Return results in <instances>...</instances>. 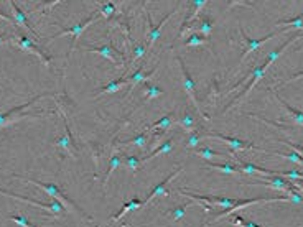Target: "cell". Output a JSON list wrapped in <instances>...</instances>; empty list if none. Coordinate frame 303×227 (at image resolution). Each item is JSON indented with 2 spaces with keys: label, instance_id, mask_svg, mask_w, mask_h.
<instances>
[{
  "label": "cell",
  "instance_id": "1",
  "mask_svg": "<svg viewBox=\"0 0 303 227\" xmlns=\"http://www.w3.org/2000/svg\"><path fill=\"white\" fill-rule=\"evenodd\" d=\"M14 176H15V178H18V180L26 181V183H32V184L38 186V188H42L44 192H48L50 196H53L56 201H60L66 209H68V211H74L76 214H80L81 218L88 219V220H91V218H89V216H88L86 212H82V209H81L80 206H78V204H76L74 201L70 200V198L66 196L63 191H61L60 186H56V184H53V183H42V181H38V180H30V178L20 176V174H14Z\"/></svg>",
  "mask_w": 303,
  "mask_h": 227
},
{
  "label": "cell",
  "instance_id": "2",
  "mask_svg": "<svg viewBox=\"0 0 303 227\" xmlns=\"http://www.w3.org/2000/svg\"><path fill=\"white\" fill-rule=\"evenodd\" d=\"M46 96H52V94H46V92H44V94H40V96H36V98H33L32 100L25 102V104H20L18 107H14L12 110L0 114V130H2V128H7V127H10V126H14V124L20 122V120H24V118L40 117V116H30V114H22V110L28 109V107L35 104V102H36L38 99L46 98Z\"/></svg>",
  "mask_w": 303,
  "mask_h": 227
},
{
  "label": "cell",
  "instance_id": "3",
  "mask_svg": "<svg viewBox=\"0 0 303 227\" xmlns=\"http://www.w3.org/2000/svg\"><path fill=\"white\" fill-rule=\"evenodd\" d=\"M203 138H216V140H221L224 142L228 146H231L232 152H238V150H257V152H264V153H272L274 152H268V150H264L260 146H257L250 142H246V140H240L238 137H229V135H222V134H216V132H204L201 134Z\"/></svg>",
  "mask_w": 303,
  "mask_h": 227
},
{
  "label": "cell",
  "instance_id": "4",
  "mask_svg": "<svg viewBox=\"0 0 303 227\" xmlns=\"http://www.w3.org/2000/svg\"><path fill=\"white\" fill-rule=\"evenodd\" d=\"M178 194L182 196H186L190 200H193L200 204H204L206 209H211L212 204H216V206H221L228 211V209L234 208L236 204L239 202V200H236V198H220V196H201V194H194V192H184L183 190L178 191Z\"/></svg>",
  "mask_w": 303,
  "mask_h": 227
},
{
  "label": "cell",
  "instance_id": "5",
  "mask_svg": "<svg viewBox=\"0 0 303 227\" xmlns=\"http://www.w3.org/2000/svg\"><path fill=\"white\" fill-rule=\"evenodd\" d=\"M176 61H178V64H180V70H182V74H183V89L186 90L188 98H190V100H192V104L194 106L196 112H198L201 117L208 120L210 117H208L206 114L203 112V109H201V106H200V102H198V98H196V86H194V81H193L192 74H190V71L186 70V66H184L183 60L180 58V56H176Z\"/></svg>",
  "mask_w": 303,
  "mask_h": 227
},
{
  "label": "cell",
  "instance_id": "6",
  "mask_svg": "<svg viewBox=\"0 0 303 227\" xmlns=\"http://www.w3.org/2000/svg\"><path fill=\"white\" fill-rule=\"evenodd\" d=\"M99 18V12H96L94 15H91V16H88L86 20H82V22H80L78 25H72L71 28H64L63 32H60V33H56V35H53L52 38H50V42H53V40H56V38H61V36H66V35H71L72 36V42H71V46H70V51H68V56L72 53V50L76 48V42H78V38L81 36V33L86 30V28L92 24V22H96Z\"/></svg>",
  "mask_w": 303,
  "mask_h": 227
},
{
  "label": "cell",
  "instance_id": "7",
  "mask_svg": "<svg viewBox=\"0 0 303 227\" xmlns=\"http://www.w3.org/2000/svg\"><path fill=\"white\" fill-rule=\"evenodd\" d=\"M10 42L14 43V46H16V48H20V50H24V51H26V53H32V54H35V56H38V60L42 61L43 64H46L48 68L52 66V60L48 58L46 54L43 53V51L40 50L36 46L35 43L32 42L30 38L28 36H25V35H14L12 36V40H10Z\"/></svg>",
  "mask_w": 303,
  "mask_h": 227
},
{
  "label": "cell",
  "instance_id": "8",
  "mask_svg": "<svg viewBox=\"0 0 303 227\" xmlns=\"http://www.w3.org/2000/svg\"><path fill=\"white\" fill-rule=\"evenodd\" d=\"M0 194H4V196H8V198H12V200H15V201H22V202H26V204H32V206H36V208H40V209H44L46 212H53V214H58V216H61L64 211H66V208L61 204L60 201H53V202H50V204H44V202H40V201H35V200H28V198H24V196H18V194H14V192H10V191H5V190H0Z\"/></svg>",
  "mask_w": 303,
  "mask_h": 227
},
{
  "label": "cell",
  "instance_id": "9",
  "mask_svg": "<svg viewBox=\"0 0 303 227\" xmlns=\"http://www.w3.org/2000/svg\"><path fill=\"white\" fill-rule=\"evenodd\" d=\"M266 71H267V66H266V64H264V63L257 64V66L254 68V70H252V72H250V76H249V78H250V81L248 82V86L244 88V90H242V92H240V94L238 96V98H234V99H232L231 102H229V104H228V107H226V109H224V112L231 110L232 107H234L236 104H238V102H239L240 99H244L246 96H248V94L250 92V90H252V88H254L256 84L259 82V81H260V79H262L264 76H266Z\"/></svg>",
  "mask_w": 303,
  "mask_h": 227
},
{
  "label": "cell",
  "instance_id": "10",
  "mask_svg": "<svg viewBox=\"0 0 303 227\" xmlns=\"http://www.w3.org/2000/svg\"><path fill=\"white\" fill-rule=\"evenodd\" d=\"M82 50L86 51H91V53H98L99 56H102V58L112 61V64H116L117 68H122L124 66V56H122L120 51H117L112 44H104V46H86V44H82L81 46Z\"/></svg>",
  "mask_w": 303,
  "mask_h": 227
},
{
  "label": "cell",
  "instance_id": "11",
  "mask_svg": "<svg viewBox=\"0 0 303 227\" xmlns=\"http://www.w3.org/2000/svg\"><path fill=\"white\" fill-rule=\"evenodd\" d=\"M278 35V32H274V33H270V35H266V36H262V38H249L248 35L244 33V30L240 28V36H242V43H244V51H242V56H240V60H239V63H242L244 61V58H248V56L252 53V51H256V50H259L260 46L266 42H268V40H272L274 36H277Z\"/></svg>",
  "mask_w": 303,
  "mask_h": 227
},
{
  "label": "cell",
  "instance_id": "12",
  "mask_svg": "<svg viewBox=\"0 0 303 227\" xmlns=\"http://www.w3.org/2000/svg\"><path fill=\"white\" fill-rule=\"evenodd\" d=\"M8 5L12 7V15H14V20H15V24H16V26H24V28H26L28 32L32 33L33 36H35V40H40V35L36 33V30H35V26H33L32 24H30V20H28V16L25 15V12L22 10L20 7H18V4H15L14 0H8Z\"/></svg>",
  "mask_w": 303,
  "mask_h": 227
},
{
  "label": "cell",
  "instance_id": "13",
  "mask_svg": "<svg viewBox=\"0 0 303 227\" xmlns=\"http://www.w3.org/2000/svg\"><path fill=\"white\" fill-rule=\"evenodd\" d=\"M252 184H262V186H268L272 190H277V191H284V192H288L295 188L292 184V181L285 180L282 176H277V174H272V176H267V180L264 178H257V183H252Z\"/></svg>",
  "mask_w": 303,
  "mask_h": 227
},
{
  "label": "cell",
  "instance_id": "14",
  "mask_svg": "<svg viewBox=\"0 0 303 227\" xmlns=\"http://www.w3.org/2000/svg\"><path fill=\"white\" fill-rule=\"evenodd\" d=\"M182 173H183V166H178V168L175 170V172L172 173V174H168V176H166L165 180H162L160 183L156 184L155 188H154V190H152V191L148 192V196L145 198V201H144V206H145V204H148V202H150L152 200H155L156 196H164V194H168V192H166V184L170 183V181H173V180H175V178L178 176V174H182Z\"/></svg>",
  "mask_w": 303,
  "mask_h": 227
},
{
  "label": "cell",
  "instance_id": "15",
  "mask_svg": "<svg viewBox=\"0 0 303 227\" xmlns=\"http://www.w3.org/2000/svg\"><path fill=\"white\" fill-rule=\"evenodd\" d=\"M208 4H210V2H208V0H193V2H188V5H190V7H193V10H192V14H188L186 18L183 20V24H182V30H180V33H178L180 36H182L183 33L188 30V28H190V22H192V24H193L194 18L201 14V10H203Z\"/></svg>",
  "mask_w": 303,
  "mask_h": 227
},
{
  "label": "cell",
  "instance_id": "16",
  "mask_svg": "<svg viewBox=\"0 0 303 227\" xmlns=\"http://www.w3.org/2000/svg\"><path fill=\"white\" fill-rule=\"evenodd\" d=\"M64 126H66V134L63 135V137H60L58 140H54L53 145L58 146V148L66 150L70 155H72V153H76V144H74V138H72L71 130H70L68 122H66V120H64Z\"/></svg>",
  "mask_w": 303,
  "mask_h": 227
},
{
  "label": "cell",
  "instance_id": "17",
  "mask_svg": "<svg viewBox=\"0 0 303 227\" xmlns=\"http://www.w3.org/2000/svg\"><path fill=\"white\" fill-rule=\"evenodd\" d=\"M175 12H176V10H172L170 14H168V15H165L164 18L160 20V24L156 25V26H154V24H152V18H148V22H150V33H148V36H147V38H148V46H147V50H148V48H152V46H154L156 40L160 38L162 28H164V25H165L166 22H168V18H172V16L175 15Z\"/></svg>",
  "mask_w": 303,
  "mask_h": 227
},
{
  "label": "cell",
  "instance_id": "18",
  "mask_svg": "<svg viewBox=\"0 0 303 227\" xmlns=\"http://www.w3.org/2000/svg\"><path fill=\"white\" fill-rule=\"evenodd\" d=\"M274 94H276V98H277V100L280 102V106H282L284 109L288 112V116H290L292 118H294V120H295L296 124H298V126H303V112L298 110V109H295V107H292V106L288 104V102L285 100L284 98H280V96H278L277 92H274Z\"/></svg>",
  "mask_w": 303,
  "mask_h": 227
},
{
  "label": "cell",
  "instance_id": "19",
  "mask_svg": "<svg viewBox=\"0 0 303 227\" xmlns=\"http://www.w3.org/2000/svg\"><path fill=\"white\" fill-rule=\"evenodd\" d=\"M127 84H128V79H127V78L116 79V81H110L109 84H106V86L99 88L96 96H102V94H112V92H117V90H120V88H122V86H127Z\"/></svg>",
  "mask_w": 303,
  "mask_h": 227
},
{
  "label": "cell",
  "instance_id": "20",
  "mask_svg": "<svg viewBox=\"0 0 303 227\" xmlns=\"http://www.w3.org/2000/svg\"><path fill=\"white\" fill-rule=\"evenodd\" d=\"M122 163H124V155H119V153H114V155L110 156V160H109V166H108V174H106L104 183H102L104 188H106V184L109 183V180H110V176H112V173H114L116 170L119 168Z\"/></svg>",
  "mask_w": 303,
  "mask_h": 227
},
{
  "label": "cell",
  "instance_id": "21",
  "mask_svg": "<svg viewBox=\"0 0 303 227\" xmlns=\"http://www.w3.org/2000/svg\"><path fill=\"white\" fill-rule=\"evenodd\" d=\"M172 150H173V140L168 138V140H165L164 144H162L155 152H150L147 156H144V158H142V163L148 162V160H152V158H155V156H158V155H166V153H170Z\"/></svg>",
  "mask_w": 303,
  "mask_h": 227
},
{
  "label": "cell",
  "instance_id": "22",
  "mask_svg": "<svg viewBox=\"0 0 303 227\" xmlns=\"http://www.w3.org/2000/svg\"><path fill=\"white\" fill-rule=\"evenodd\" d=\"M140 208H144V201H140V200H130L128 202H126L124 206H122V209L119 211V214H116L114 218H112V220H114V222H117V220H120V218H122L124 214L130 212V211H136V209H140Z\"/></svg>",
  "mask_w": 303,
  "mask_h": 227
},
{
  "label": "cell",
  "instance_id": "23",
  "mask_svg": "<svg viewBox=\"0 0 303 227\" xmlns=\"http://www.w3.org/2000/svg\"><path fill=\"white\" fill-rule=\"evenodd\" d=\"M178 126L180 127H183L184 128V132H188V134H192V132H194V127H196V124H194V116L190 110H184V114L182 116V118L178 120Z\"/></svg>",
  "mask_w": 303,
  "mask_h": 227
},
{
  "label": "cell",
  "instance_id": "24",
  "mask_svg": "<svg viewBox=\"0 0 303 227\" xmlns=\"http://www.w3.org/2000/svg\"><path fill=\"white\" fill-rule=\"evenodd\" d=\"M194 153L204 160H214V158H220V156H228L226 152H218L214 148H210V146H204V148H196Z\"/></svg>",
  "mask_w": 303,
  "mask_h": 227
},
{
  "label": "cell",
  "instance_id": "25",
  "mask_svg": "<svg viewBox=\"0 0 303 227\" xmlns=\"http://www.w3.org/2000/svg\"><path fill=\"white\" fill-rule=\"evenodd\" d=\"M204 44H210V38H206L200 33H192L186 40L183 42V46H204Z\"/></svg>",
  "mask_w": 303,
  "mask_h": 227
},
{
  "label": "cell",
  "instance_id": "26",
  "mask_svg": "<svg viewBox=\"0 0 303 227\" xmlns=\"http://www.w3.org/2000/svg\"><path fill=\"white\" fill-rule=\"evenodd\" d=\"M154 72H155V70H152V71H148V72H144V70H138V71L134 72V74H130V76L127 78V79H128V84H130L132 88L137 86V84L147 81L148 78L154 76Z\"/></svg>",
  "mask_w": 303,
  "mask_h": 227
},
{
  "label": "cell",
  "instance_id": "27",
  "mask_svg": "<svg viewBox=\"0 0 303 227\" xmlns=\"http://www.w3.org/2000/svg\"><path fill=\"white\" fill-rule=\"evenodd\" d=\"M208 168H212V170H218L221 173H226V174H238L240 173V170L236 166V164L231 163H208Z\"/></svg>",
  "mask_w": 303,
  "mask_h": 227
},
{
  "label": "cell",
  "instance_id": "28",
  "mask_svg": "<svg viewBox=\"0 0 303 227\" xmlns=\"http://www.w3.org/2000/svg\"><path fill=\"white\" fill-rule=\"evenodd\" d=\"M212 26H214V22H212L211 16H201L198 25H196V28L201 32V35L203 36H210V33L212 32Z\"/></svg>",
  "mask_w": 303,
  "mask_h": 227
},
{
  "label": "cell",
  "instance_id": "29",
  "mask_svg": "<svg viewBox=\"0 0 303 227\" xmlns=\"http://www.w3.org/2000/svg\"><path fill=\"white\" fill-rule=\"evenodd\" d=\"M173 124H175V117H173V114H165L164 117H160L158 120H156L155 124H152L150 128H162V130H168L170 128Z\"/></svg>",
  "mask_w": 303,
  "mask_h": 227
},
{
  "label": "cell",
  "instance_id": "30",
  "mask_svg": "<svg viewBox=\"0 0 303 227\" xmlns=\"http://www.w3.org/2000/svg\"><path fill=\"white\" fill-rule=\"evenodd\" d=\"M147 142H148V137H147V134H138V135H136V137H132V138H128V140H124L120 144V146H145L147 145Z\"/></svg>",
  "mask_w": 303,
  "mask_h": 227
},
{
  "label": "cell",
  "instance_id": "31",
  "mask_svg": "<svg viewBox=\"0 0 303 227\" xmlns=\"http://www.w3.org/2000/svg\"><path fill=\"white\" fill-rule=\"evenodd\" d=\"M124 164L136 174L137 170H140V166H142L144 163H142V158H138L136 155H124Z\"/></svg>",
  "mask_w": 303,
  "mask_h": 227
},
{
  "label": "cell",
  "instance_id": "32",
  "mask_svg": "<svg viewBox=\"0 0 303 227\" xmlns=\"http://www.w3.org/2000/svg\"><path fill=\"white\" fill-rule=\"evenodd\" d=\"M278 26H290V28H298V30H303V15L298 16H294L290 20H278L277 22Z\"/></svg>",
  "mask_w": 303,
  "mask_h": 227
},
{
  "label": "cell",
  "instance_id": "33",
  "mask_svg": "<svg viewBox=\"0 0 303 227\" xmlns=\"http://www.w3.org/2000/svg\"><path fill=\"white\" fill-rule=\"evenodd\" d=\"M192 208V204H183V206H178V208H173V209H170V214H172V218H173V220H182L183 218H184V214L188 212V209Z\"/></svg>",
  "mask_w": 303,
  "mask_h": 227
},
{
  "label": "cell",
  "instance_id": "34",
  "mask_svg": "<svg viewBox=\"0 0 303 227\" xmlns=\"http://www.w3.org/2000/svg\"><path fill=\"white\" fill-rule=\"evenodd\" d=\"M274 155H276V156H282V158H285V160H288V162H292V163H296V164H303V156L300 155L298 152L285 153V155H282V153H277V152H274Z\"/></svg>",
  "mask_w": 303,
  "mask_h": 227
},
{
  "label": "cell",
  "instance_id": "35",
  "mask_svg": "<svg viewBox=\"0 0 303 227\" xmlns=\"http://www.w3.org/2000/svg\"><path fill=\"white\" fill-rule=\"evenodd\" d=\"M231 222H232L234 226H239V227H262V226H259V224L252 222V220H249V219L242 218V216H239V214L234 216V218L231 219Z\"/></svg>",
  "mask_w": 303,
  "mask_h": 227
},
{
  "label": "cell",
  "instance_id": "36",
  "mask_svg": "<svg viewBox=\"0 0 303 227\" xmlns=\"http://www.w3.org/2000/svg\"><path fill=\"white\" fill-rule=\"evenodd\" d=\"M114 12H116V5L114 4H110V2H106V4H100V7H99V15H102V16H112L114 15Z\"/></svg>",
  "mask_w": 303,
  "mask_h": 227
},
{
  "label": "cell",
  "instance_id": "37",
  "mask_svg": "<svg viewBox=\"0 0 303 227\" xmlns=\"http://www.w3.org/2000/svg\"><path fill=\"white\" fill-rule=\"evenodd\" d=\"M145 94H147V99H156L164 94V89L158 86H145Z\"/></svg>",
  "mask_w": 303,
  "mask_h": 227
},
{
  "label": "cell",
  "instance_id": "38",
  "mask_svg": "<svg viewBox=\"0 0 303 227\" xmlns=\"http://www.w3.org/2000/svg\"><path fill=\"white\" fill-rule=\"evenodd\" d=\"M201 138H203V137H201V134H198V132L194 130V132L190 134V138H188V142H186V146H188V148L196 150V146H198V144L201 142Z\"/></svg>",
  "mask_w": 303,
  "mask_h": 227
},
{
  "label": "cell",
  "instance_id": "39",
  "mask_svg": "<svg viewBox=\"0 0 303 227\" xmlns=\"http://www.w3.org/2000/svg\"><path fill=\"white\" fill-rule=\"evenodd\" d=\"M8 219L12 220V222H15L16 226H20V227H36V226H33L28 219H25L24 216H10Z\"/></svg>",
  "mask_w": 303,
  "mask_h": 227
},
{
  "label": "cell",
  "instance_id": "40",
  "mask_svg": "<svg viewBox=\"0 0 303 227\" xmlns=\"http://www.w3.org/2000/svg\"><path fill=\"white\" fill-rule=\"evenodd\" d=\"M147 53V46H144V44H137L136 48H134V58H132V63H136L138 58H142V56Z\"/></svg>",
  "mask_w": 303,
  "mask_h": 227
},
{
  "label": "cell",
  "instance_id": "41",
  "mask_svg": "<svg viewBox=\"0 0 303 227\" xmlns=\"http://www.w3.org/2000/svg\"><path fill=\"white\" fill-rule=\"evenodd\" d=\"M280 142H282V144H285V145L292 146V148H294L295 152H298L300 155L303 156V146H302V145H298V144H294V142H290V140H287V138H282Z\"/></svg>",
  "mask_w": 303,
  "mask_h": 227
},
{
  "label": "cell",
  "instance_id": "42",
  "mask_svg": "<svg viewBox=\"0 0 303 227\" xmlns=\"http://www.w3.org/2000/svg\"><path fill=\"white\" fill-rule=\"evenodd\" d=\"M0 20H4V22H8L10 25H15V26H16L15 20H14V16H10V15H7V14H2V10H0Z\"/></svg>",
  "mask_w": 303,
  "mask_h": 227
},
{
  "label": "cell",
  "instance_id": "43",
  "mask_svg": "<svg viewBox=\"0 0 303 227\" xmlns=\"http://www.w3.org/2000/svg\"><path fill=\"white\" fill-rule=\"evenodd\" d=\"M302 78H303V71H300V72H295V74H292V76L287 79V81H284L282 84L285 86V84H288V82H292V81H295V79H302Z\"/></svg>",
  "mask_w": 303,
  "mask_h": 227
},
{
  "label": "cell",
  "instance_id": "44",
  "mask_svg": "<svg viewBox=\"0 0 303 227\" xmlns=\"http://www.w3.org/2000/svg\"><path fill=\"white\" fill-rule=\"evenodd\" d=\"M10 40H12V36H8L7 33H0V46L5 44L7 42H10Z\"/></svg>",
  "mask_w": 303,
  "mask_h": 227
},
{
  "label": "cell",
  "instance_id": "45",
  "mask_svg": "<svg viewBox=\"0 0 303 227\" xmlns=\"http://www.w3.org/2000/svg\"><path fill=\"white\" fill-rule=\"evenodd\" d=\"M292 184H294L298 191H303V181H294V183H292Z\"/></svg>",
  "mask_w": 303,
  "mask_h": 227
},
{
  "label": "cell",
  "instance_id": "46",
  "mask_svg": "<svg viewBox=\"0 0 303 227\" xmlns=\"http://www.w3.org/2000/svg\"><path fill=\"white\" fill-rule=\"evenodd\" d=\"M302 40H303V36H302Z\"/></svg>",
  "mask_w": 303,
  "mask_h": 227
}]
</instances>
